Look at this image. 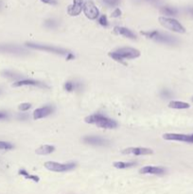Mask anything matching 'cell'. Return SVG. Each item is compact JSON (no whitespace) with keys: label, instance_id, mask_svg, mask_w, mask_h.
I'll list each match as a JSON object with an SVG mask.
<instances>
[{"label":"cell","instance_id":"cell-15","mask_svg":"<svg viewBox=\"0 0 193 194\" xmlns=\"http://www.w3.org/2000/svg\"><path fill=\"white\" fill-rule=\"evenodd\" d=\"M83 0H73V4L68 6L67 12L71 16H78L83 8Z\"/></svg>","mask_w":193,"mask_h":194},{"label":"cell","instance_id":"cell-28","mask_svg":"<svg viewBox=\"0 0 193 194\" xmlns=\"http://www.w3.org/2000/svg\"><path fill=\"white\" fill-rule=\"evenodd\" d=\"M31 108V104L29 103V102H24V103H21L20 105L18 106V109L22 111V112H26L28 110H29Z\"/></svg>","mask_w":193,"mask_h":194},{"label":"cell","instance_id":"cell-10","mask_svg":"<svg viewBox=\"0 0 193 194\" xmlns=\"http://www.w3.org/2000/svg\"><path fill=\"white\" fill-rule=\"evenodd\" d=\"M123 154H132V155H150L153 153V151L150 148L144 147H130L122 150Z\"/></svg>","mask_w":193,"mask_h":194},{"label":"cell","instance_id":"cell-24","mask_svg":"<svg viewBox=\"0 0 193 194\" xmlns=\"http://www.w3.org/2000/svg\"><path fill=\"white\" fill-rule=\"evenodd\" d=\"M45 27L47 28V29H56L58 27V22L55 20L53 18H49V19H47L45 21Z\"/></svg>","mask_w":193,"mask_h":194},{"label":"cell","instance_id":"cell-19","mask_svg":"<svg viewBox=\"0 0 193 194\" xmlns=\"http://www.w3.org/2000/svg\"><path fill=\"white\" fill-rule=\"evenodd\" d=\"M168 107L172 109H188L190 108V105L187 102H180V101H171L168 103Z\"/></svg>","mask_w":193,"mask_h":194},{"label":"cell","instance_id":"cell-22","mask_svg":"<svg viewBox=\"0 0 193 194\" xmlns=\"http://www.w3.org/2000/svg\"><path fill=\"white\" fill-rule=\"evenodd\" d=\"M2 76L8 78V79H11V80H15V82L19 81V80H22L21 79L22 76L20 74H18L16 72H13L11 70H5V71H3L2 72Z\"/></svg>","mask_w":193,"mask_h":194},{"label":"cell","instance_id":"cell-32","mask_svg":"<svg viewBox=\"0 0 193 194\" xmlns=\"http://www.w3.org/2000/svg\"><path fill=\"white\" fill-rule=\"evenodd\" d=\"M17 118H18V120H27L29 119V115L27 114L21 113V114H19L17 115Z\"/></svg>","mask_w":193,"mask_h":194},{"label":"cell","instance_id":"cell-31","mask_svg":"<svg viewBox=\"0 0 193 194\" xmlns=\"http://www.w3.org/2000/svg\"><path fill=\"white\" fill-rule=\"evenodd\" d=\"M9 119V115L7 112L4 111H0V120H5Z\"/></svg>","mask_w":193,"mask_h":194},{"label":"cell","instance_id":"cell-9","mask_svg":"<svg viewBox=\"0 0 193 194\" xmlns=\"http://www.w3.org/2000/svg\"><path fill=\"white\" fill-rule=\"evenodd\" d=\"M83 13L85 14V16L91 20H95L99 17L100 15V11L96 8V6L94 4L93 1L91 0H88V1L84 2L83 4Z\"/></svg>","mask_w":193,"mask_h":194},{"label":"cell","instance_id":"cell-25","mask_svg":"<svg viewBox=\"0 0 193 194\" xmlns=\"http://www.w3.org/2000/svg\"><path fill=\"white\" fill-rule=\"evenodd\" d=\"M14 148V146L8 141H0V150H5V151H9V150H12Z\"/></svg>","mask_w":193,"mask_h":194},{"label":"cell","instance_id":"cell-4","mask_svg":"<svg viewBox=\"0 0 193 194\" xmlns=\"http://www.w3.org/2000/svg\"><path fill=\"white\" fill-rule=\"evenodd\" d=\"M27 47H29L31 49H36V50H43L46 52L57 54V55H67L70 51L63 48V47H58L50 45H45V44H39V43H31V42H27L25 44Z\"/></svg>","mask_w":193,"mask_h":194},{"label":"cell","instance_id":"cell-14","mask_svg":"<svg viewBox=\"0 0 193 194\" xmlns=\"http://www.w3.org/2000/svg\"><path fill=\"white\" fill-rule=\"evenodd\" d=\"M142 174H151V175H163L166 173V169L162 167L154 166H145L139 170Z\"/></svg>","mask_w":193,"mask_h":194},{"label":"cell","instance_id":"cell-16","mask_svg":"<svg viewBox=\"0 0 193 194\" xmlns=\"http://www.w3.org/2000/svg\"><path fill=\"white\" fill-rule=\"evenodd\" d=\"M114 31L119 34V35H121V36H124L128 39H132V40H134V39H137V35L134 34L131 29H127V28H124V27H114Z\"/></svg>","mask_w":193,"mask_h":194},{"label":"cell","instance_id":"cell-18","mask_svg":"<svg viewBox=\"0 0 193 194\" xmlns=\"http://www.w3.org/2000/svg\"><path fill=\"white\" fill-rule=\"evenodd\" d=\"M54 151H55V147L54 146H51V145H43V146L38 148L35 151V152H36V154H39V155H47V154L52 153Z\"/></svg>","mask_w":193,"mask_h":194},{"label":"cell","instance_id":"cell-26","mask_svg":"<svg viewBox=\"0 0 193 194\" xmlns=\"http://www.w3.org/2000/svg\"><path fill=\"white\" fill-rule=\"evenodd\" d=\"M160 96L162 97V98H164V99H170L172 97V93L168 89H163L160 92Z\"/></svg>","mask_w":193,"mask_h":194},{"label":"cell","instance_id":"cell-5","mask_svg":"<svg viewBox=\"0 0 193 194\" xmlns=\"http://www.w3.org/2000/svg\"><path fill=\"white\" fill-rule=\"evenodd\" d=\"M158 21L165 29H168L171 31H174V32H177V33H185L186 32L185 27L174 18L160 16L158 18Z\"/></svg>","mask_w":193,"mask_h":194},{"label":"cell","instance_id":"cell-27","mask_svg":"<svg viewBox=\"0 0 193 194\" xmlns=\"http://www.w3.org/2000/svg\"><path fill=\"white\" fill-rule=\"evenodd\" d=\"M102 1L109 7H115L120 2V0H102Z\"/></svg>","mask_w":193,"mask_h":194},{"label":"cell","instance_id":"cell-34","mask_svg":"<svg viewBox=\"0 0 193 194\" xmlns=\"http://www.w3.org/2000/svg\"><path fill=\"white\" fill-rule=\"evenodd\" d=\"M75 59V56H74V54H72L71 52H69L67 55H66V60L67 61H71V60H74Z\"/></svg>","mask_w":193,"mask_h":194},{"label":"cell","instance_id":"cell-33","mask_svg":"<svg viewBox=\"0 0 193 194\" xmlns=\"http://www.w3.org/2000/svg\"><path fill=\"white\" fill-rule=\"evenodd\" d=\"M120 15H121V11L119 9H115L112 13V17H114V18L119 17Z\"/></svg>","mask_w":193,"mask_h":194},{"label":"cell","instance_id":"cell-30","mask_svg":"<svg viewBox=\"0 0 193 194\" xmlns=\"http://www.w3.org/2000/svg\"><path fill=\"white\" fill-rule=\"evenodd\" d=\"M40 2L47 4V5H51V6H56L58 4L57 0H39Z\"/></svg>","mask_w":193,"mask_h":194},{"label":"cell","instance_id":"cell-38","mask_svg":"<svg viewBox=\"0 0 193 194\" xmlns=\"http://www.w3.org/2000/svg\"><path fill=\"white\" fill-rule=\"evenodd\" d=\"M192 102H193V98H192Z\"/></svg>","mask_w":193,"mask_h":194},{"label":"cell","instance_id":"cell-17","mask_svg":"<svg viewBox=\"0 0 193 194\" xmlns=\"http://www.w3.org/2000/svg\"><path fill=\"white\" fill-rule=\"evenodd\" d=\"M65 90L67 92L81 91L83 89V83L78 81H68L65 83Z\"/></svg>","mask_w":193,"mask_h":194},{"label":"cell","instance_id":"cell-36","mask_svg":"<svg viewBox=\"0 0 193 194\" xmlns=\"http://www.w3.org/2000/svg\"><path fill=\"white\" fill-rule=\"evenodd\" d=\"M188 12L193 16V8H192V9H189V10H188Z\"/></svg>","mask_w":193,"mask_h":194},{"label":"cell","instance_id":"cell-6","mask_svg":"<svg viewBox=\"0 0 193 194\" xmlns=\"http://www.w3.org/2000/svg\"><path fill=\"white\" fill-rule=\"evenodd\" d=\"M45 168L53 172H66L74 169L77 166L76 163H58L54 161H47L44 164Z\"/></svg>","mask_w":193,"mask_h":194},{"label":"cell","instance_id":"cell-11","mask_svg":"<svg viewBox=\"0 0 193 194\" xmlns=\"http://www.w3.org/2000/svg\"><path fill=\"white\" fill-rule=\"evenodd\" d=\"M37 86V87H41V88H48V86L39 81H35L31 79H26V80H19L16 81L12 83V87H21V86Z\"/></svg>","mask_w":193,"mask_h":194},{"label":"cell","instance_id":"cell-23","mask_svg":"<svg viewBox=\"0 0 193 194\" xmlns=\"http://www.w3.org/2000/svg\"><path fill=\"white\" fill-rule=\"evenodd\" d=\"M136 165H137L136 162H122V161H118V162H114L113 163V166L115 169H130V168H132L133 166H136Z\"/></svg>","mask_w":193,"mask_h":194},{"label":"cell","instance_id":"cell-12","mask_svg":"<svg viewBox=\"0 0 193 194\" xmlns=\"http://www.w3.org/2000/svg\"><path fill=\"white\" fill-rule=\"evenodd\" d=\"M83 140L85 144L92 146H107L109 144L108 140L100 137H96V135H86Z\"/></svg>","mask_w":193,"mask_h":194},{"label":"cell","instance_id":"cell-37","mask_svg":"<svg viewBox=\"0 0 193 194\" xmlns=\"http://www.w3.org/2000/svg\"><path fill=\"white\" fill-rule=\"evenodd\" d=\"M1 7H2V2H1V0H0V9H1Z\"/></svg>","mask_w":193,"mask_h":194},{"label":"cell","instance_id":"cell-8","mask_svg":"<svg viewBox=\"0 0 193 194\" xmlns=\"http://www.w3.org/2000/svg\"><path fill=\"white\" fill-rule=\"evenodd\" d=\"M163 138L168 141H179L193 144V133L185 134V133H168L163 134Z\"/></svg>","mask_w":193,"mask_h":194},{"label":"cell","instance_id":"cell-13","mask_svg":"<svg viewBox=\"0 0 193 194\" xmlns=\"http://www.w3.org/2000/svg\"><path fill=\"white\" fill-rule=\"evenodd\" d=\"M54 111L53 106L51 105H46L44 107L38 108L33 112V119L34 120H40V119H44L46 116L51 115Z\"/></svg>","mask_w":193,"mask_h":194},{"label":"cell","instance_id":"cell-1","mask_svg":"<svg viewBox=\"0 0 193 194\" xmlns=\"http://www.w3.org/2000/svg\"><path fill=\"white\" fill-rule=\"evenodd\" d=\"M139 56H140V51L133 47H120L109 53V57H111L113 60L119 63H123L124 60L137 59Z\"/></svg>","mask_w":193,"mask_h":194},{"label":"cell","instance_id":"cell-2","mask_svg":"<svg viewBox=\"0 0 193 194\" xmlns=\"http://www.w3.org/2000/svg\"><path fill=\"white\" fill-rule=\"evenodd\" d=\"M84 120L86 123L96 125L102 129H114L118 127L117 121L107 118V116L101 114H95V115H88L84 119Z\"/></svg>","mask_w":193,"mask_h":194},{"label":"cell","instance_id":"cell-35","mask_svg":"<svg viewBox=\"0 0 193 194\" xmlns=\"http://www.w3.org/2000/svg\"><path fill=\"white\" fill-rule=\"evenodd\" d=\"M146 2H149V3H157L159 0H144Z\"/></svg>","mask_w":193,"mask_h":194},{"label":"cell","instance_id":"cell-3","mask_svg":"<svg viewBox=\"0 0 193 194\" xmlns=\"http://www.w3.org/2000/svg\"><path fill=\"white\" fill-rule=\"evenodd\" d=\"M141 34L144 35L148 39H151V40H153V41H156L158 43H162L165 45L174 46L178 43V40L176 37L164 33V32H161V31H158V30L142 31Z\"/></svg>","mask_w":193,"mask_h":194},{"label":"cell","instance_id":"cell-7","mask_svg":"<svg viewBox=\"0 0 193 194\" xmlns=\"http://www.w3.org/2000/svg\"><path fill=\"white\" fill-rule=\"evenodd\" d=\"M0 53L12 54L16 56L28 55L29 51L24 47L15 44H0Z\"/></svg>","mask_w":193,"mask_h":194},{"label":"cell","instance_id":"cell-29","mask_svg":"<svg viewBox=\"0 0 193 194\" xmlns=\"http://www.w3.org/2000/svg\"><path fill=\"white\" fill-rule=\"evenodd\" d=\"M99 23L100 25L103 26V27H107L108 26V19H107V16L106 15H101L100 18H99Z\"/></svg>","mask_w":193,"mask_h":194},{"label":"cell","instance_id":"cell-21","mask_svg":"<svg viewBox=\"0 0 193 194\" xmlns=\"http://www.w3.org/2000/svg\"><path fill=\"white\" fill-rule=\"evenodd\" d=\"M160 12L166 16H175L178 14V11L175 9V8H172V7H168V6H165V7H162L160 9Z\"/></svg>","mask_w":193,"mask_h":194},{"label":"cell","instance_id":"cell-20","mask_svg":"<svg viewBox=\"0 0 193 194\" xmlns=\"http://www.w3.org/2000/svg\"><path fill=\"white\" fill-rule=\"evenodd\" d=\"M18 174L19 175H21V176H23L25 179H29V180H31V181H33V182H36V183H38L40 181V178H39V176H37V175H33V174H30V173H29L26 169H19V171H18Z\"/></svg>","mask_w":193,"mask_h":194}]
</instances>
